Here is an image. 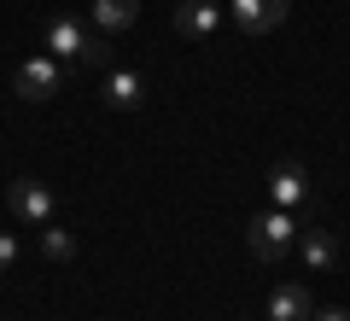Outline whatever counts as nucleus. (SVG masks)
I'll use <instances>...</instances> for the list:
<instances>
[{
    "label": "nucleus",
    "mask_w": 350,
    "mask_h": 321,
    "mask_svg": "<svg viewBox=\"0 0 350 321\" xmlns=\"http://www.w3.org/2000/svg\"><path fill=\"white\" fill-rule=\"evenodd\" d=\"M292 240H298V228H292V210H262V216H251L245 222V246L257 263H280L292 251Z\"/></svg>",
    "instance_id": "obj_1"
},
{
    "label": "nucleus",
    "mask_w": 350,
    "mask_h": 321,
    "mask_svg": "<svg viewBox=\"0 0 350 321\" xmlns=\"http://www.w3.org/2000/svg\"><path fill=\"white\" fill-rule=\"evenodd\" d=\"M6 205H12L18 222H36V228H41V222L53 216V187H41L36 175H18V181L6 187Z\"/></svg>",
    "instance_id": "obj_2"
},
{
    "label": "nucleus",
    "mask_w": 350,
    "mask_h": 321,
    "mask_svg": "<svg viewBox=\"0 0 350 321\" xmlns=\"http://www.w3.org/2000/svg\"><path fill=\"white\" fill-rule=\"evenodd\" d=\"M228 12H234V24L245 29V36H269V29L286 24L292 0H228Z\"/></svg>",
    "instance_id": "obj_3"
},
{
    "label": "nucleus",
    "mask_w": 350,
    "mask_h": 321,
    "mask_svg": "<svg viewBox=\"0 0 350 321\" xmlns=\"http://www.w3.org/2000/svg\"><path fill=\"white\" fill-rule=\"evenodd\" d=\"M12 94L18 99H53L59 94V59H24L18 64V76H12Z\"/></svg>",
    "instance_id": "obj_4"
},
{
    "label": "nucleus",
    "mask_w": 350,
    "mask_h": 321,
    "mask_svg": "<svg viewBox=\"0 0 350 321\" xmlns=\"http://www.w3.org/2000/svg\"><path fill=\"white\" fill-rule=\"evenodd\" d=\"M216 29H222L216 0H181V6H175V36H187V41H211Z\"/></svg>",
    "instance_id": "obj_5"
},
{
    "label": "nucleus",
    "mask_w": 350,
    "mask_h": 321,
    "mask_svg": "<svg viewBox=\"0 0 350 321\" xmlns=\"http://www.w3.org/2000/svg\"><path fill=\"white\" fill-rule=\"evenodd\" d=\"M105 105H111V112H135L140 99H146V82H140L135 70H105Z\"/></svg>",
    "instance_id": "obj_6"
},
{
    "label": "nucleus",
    "mask_w": 350,
    "mask_h": 321,
    "mask_svg": "<svg viewBox=\"0 0 350 321\" xmlns=\"http://www.w3.org/2000/svg\"><path fill=\"white\" fill-rule=\"evenodd\" d=\"M310 316H315V304H310V292H304L298 281L275 286V298H269V321H310Z\"/></svg>",
    "instance_id": "obj_7"
},
{
    "label": "nucleus",
    "mask_w": 350,
    "mask_h": 321,
    "mask_svg": "<svg viewBox=\"0 0 350 321\" xmlns=\"http://www.w3.org/2000/svg\"><path fill=\"white\" fill-rule=\"evenodd\" d=\"M269 193H275V205H280V210H292V205H304L310 181H304L298 164H275V175H269Z\"/></svg>",
    "instance_id": "obj_8"
},
{
    "label": "nucleus",
    "mask_w": 350,
    "mask_h": 321,
    "mask_svg": "<svg viewBox=\"0 0 350 321\" xmlns=\"http://www.w3.org/2000/svg\"><path fill=\"white\" fill-rule=\"evenodd\" d=\"M82 18H70V12H59V18H47V47L59 53V59H76L82 53Z\"/></svg>",
    "instance_id": "obj_9"
},
{
    "label": "nucleus",
    "mask_w": 350,
    "mask_h": 321,
    "mask_svg": "<svg viewBox=\"0 0 350 321\" xmlns=\"http://www.w3.org/2000/svg\"><path fill=\"white\" fill-rule=\"evenodd\" d=\"M135 18H140V0H94V29H105V36L129 29Z\"/></svg>",
    "instance_id": "obj_10"
},
{
    "label": "nucleus",
    "mask_w": 350,
    "mask_h": 321,
    "mask_svg": "<svg viewBox=\"0 0 350 321\" xmlns=\"http://www.w3.org/2000/svg\"><path fill=\"white\" fill-rule=\"evenodd\" d=\"M304 263H310L315 274L333 269V263H338V234H327V228H310V234H304Z\"/></svg>",
    "instance_id": "obj_11"
},
{
    "label": "nucleus",
    "mask_w": 350,
    "mask_h": 321,
    "mask_svg": "<svg viewBox=\"0 0 350 321\" xmlns=\"http://www.w3.org/2000/svg\"><path fill=\"white\" fill-rule=\"evenodd\" d=\"M41 251H47L53 263H70V257H76V240L64 234L59 222H41Z\"/></svg>",
    "instance_id": "obj_12"
},
{
    "label": "nucleus",
    "mask_w": 350,
    "mask_h": 321,
    "mask_svg": "<svg viewBox=\"0 0 350 321\" xmlns=\"http://www.w3.org/2000/svg\"><path fill=\"white\" fill-rule=\"evenodd\" d=\"M76 59L88 64V70H105V59H111V47H105V29H88L82 36V53Z\"/></svg>",
    "instance_id": "obj_13"
},
{
    "label": "nucleus",
    "mask_w": 350,
    "mask_h": 321,
    "mask_svg": "<svg viewBox=\"0 0 350 321\" xmlns=\"http://www.w3.org/2000/svg\"><path fill=\"white\" fill-rule=\"evenodd\" d=\"M18 263V234H0V269H12Z\"/></svg>",
    "instance_id": "obj_14"
},
{
    "label": "nucleus",
    "mask_w": 350,
    "mask_h": 321,
    "mask_svg": "<svg viewBox=\"0 0 350 321\" xmlns=\"http://www.w3.org/2000/svg\"><path fill=\"white\" fill-rule=\"evenodd\" d=\"M310 321H350L345 309H321V316H310Z\"/></svg>",
    "instance_id": "obj_15"
}]
</instances>
